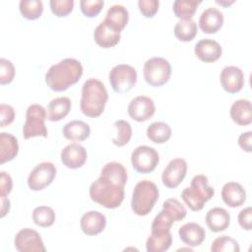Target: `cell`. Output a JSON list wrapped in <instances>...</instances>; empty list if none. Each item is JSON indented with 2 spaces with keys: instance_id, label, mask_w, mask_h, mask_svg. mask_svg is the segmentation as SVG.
<instances>
[{
  "instance_id": "1",
  "label": "cell",
  "mask_w": 252,
  "mask_h": 252,
  "mask_svg": "<svg viewBox=\"0 0 252 252\" xmlns=\"http://www.w3.org/2000/svg\"><path fill=\"white\" fill-rule=\"evenodd\" d=\"M127 178L126 168L120 162L105 163L101 168L100 176L90 186L91 199L106 209L118 208L124 200Z\"/></svg>"
},
{
  "instance_id": "2",
  "label": "cell",
  "mask_w": 252,
  "mask_h": 252,
  "mask_svg": "<svg viewBox=\"0 0 252 252\" xmlns=\"http://www.w3.org/2000/svg\"><path fill=\"white\" fill-rule=\"evenodd\" d=\"M83 75V66L75 58H65L52 65L45 74V83L54 92H63L75 85Z\"/></svg>"
},
{
  "instance_id": "3",
  "label": "cell",
  "mask_w": 252,
  "mask_h": 252,
  "mask_svg": "<svg viewBox=\"0 0 252 252\" xmlns=\"http://www.w3.org/2000/svg\"><path fill=\"white\" fill-rule=\"evenodd\" d=\"M108 94L104 84L94 78L88 79L82 87L80 108L84 115L95 118L104 110Z\"/></svg>"
},
{
  "instance_id": "4",
  "label": "cell",
  "mask_w": 252,
  "mask_h": 252,
  "mask_svg": "<svg viewBox=\"0 0 252 252\" xmlns=\"http://www.w3.org/2000/svg\"><path fill=\"white\" fill-rule=\"evenodd\" d=\"M208 177L204 174L195 175L189 187L181 192V198L191 211L202 210L205 204L211 200L215 194V189L208 184Z\"/></svg>"
},
{
  "instance_id": "5",
  "label": "cell",
  "mask_w": 252,
  "mask_h": 252,
  "mask_svg": "<svg viewBox=\"0 0 252 252\" xmlns=\"http://www.w3.org/2000/svg\"><path fill=\"white\" fill-rule=\"evenodd\" d=\"M158 188L150 180L139 181L133 190L131 209L137 216H147L158 199Z\"/></svg>"
},
{
  "instance_id": "6",
  "label": "cell",
  "mask_w": 252,
  "mask_h": 252,
  "mask_svg": "<svg viewBox=\"0 0 252 252\" xmlns=\"http://www.w3.org/2000/svg\"><path fill=\"white\" fill-rule=\"evenodd\" d=\"M47 119L46 110L40 104H31L26 112V122L23 126L24 139L33 137L47 138V128L44 124Z\"/></svg>"
},
{
  "instance_id": "7",
  "label": "cell",
  "mask_w": 252,
  "mask_h": 252,
  "mask_svg": "<svg viewBox=\"0 0 252 252\" xmlns=\"http://www.w3.org/2000/svg\"><path fill=\"white\" fill-rule=\"evenodd\" d=\"M144 79L152 87H160L166 84L171 75L170 63L162 57L148 59L143 69Z\"/></svg>"
},
{
  "instance_id": "8",
  "label": "cell",
  "mask_w": 252,
  "mask_h": 252,
  "mask_svg": "<svg viewBox=\"0 0 252 252\" xmlns=\"http://www.w3.org/2000/svg\"><path fill=\"white\" fill-rule=\"evenodd\" d=\"M108 81L115 93H127L137 83V71L131 65L118 64L109 71Z\"/></svg>"
},
{
  "instance_id": "9",
  "label": "cell",
  "mask_w": 252,
  "mask_h": 252,
  "mask_svg": "<svg viewBox=\"0 0 252 252\" xmlns=\"http://www.w3.org/2000/svg\"><path fill=\"white\" fill-rule=\"evenodd\" d=\"M158 162V153L149 146H139L131 154L132 167L139 173L147 174L154 171Z\"/></svg>"
},
{
  "instance_id": "10",
  "label": "cell",
  "mask_w": 252,
  "mask_h": 252,
  "mask_svg": "<svg viewBox=\"0 0 252 252\" xmlns=\"http://www.w3.org/2000/svg\"><path fill=\"white\" fill-rule=\"evenodd\" d=\"M56 176V167L50 161L38 163L28 176V186L32 191H40L47 187Z\"/></svg>"
},
{
  "instance_id": "11",
  "label": "cell",
  "mask_w": 252,
  "mask_h": 252,
  "mask_svg": "<svg viewBox=\"0 0 252 252\" xmlns=\"http://www.w3.org/2000/svg\"><path fill=\"white\" fill-rule=\"evenodd\" d=\"M14 245L20 252H44L46 250L39 233L32 228L21 229L14 238Z\"/></svg>"
},
{
  "instance_id": "12",
  "label": "cell",
  "mask_w": 252,
  "mask_h": 252,
  "mask_svg": "<svg viewBox=\"0 0 252 252\" xmlns=\"http://www.w3.org/2000/svg\"><path fill=\"white\" fill-rule=\"evenodd\" d=\"M187 172V162L181 158L171 159L161 174L162 184L167 188L177 187L185 178Z\"/></svg>"
},
{
  "instance_id": "13",
  "label": "cell",
  "mask_w": 252,
  "mask_h": 252,
  "mask_svg": "<svg viewBox=\"0 0 252 252\" xmlns=\"http://www.w3.org/2000/svg\"><path fill=\"white\" fill-rule=\"evenodd\" d=\"M129 116L137 121L144 122L150 119L156 112L154 100L146 95H138L134 97L128 104Z\"/></svg>"
},
{
  "instance_id": "14",
  "label": "cell",
  "mask_w": 252,
  "mask_h": 252,
  "mask_svg": "<svg viewBox=\"0 0 252 252\" xmlns=\"http://www.w3.org/2000/svg\"><path fill=\"white\" fill-rule=\"evenodd\" d=\"M220 82L225 92L236 94L243 88L244 74L239 67L226 66L220 74Z\"/></svg>"
},
{
  "instance_id": "15",
  "label": "cell",
  "mask_w": 252,
  "mask_h": 252,
  "mask_svg": "<svg viewBox=\"0 0 252 252\" xmlns=\"http://www.w3.org/2000/svg\"><path fill=\"white\" fill-rule=\"evenodd\" d=\"M62 163L71 169H77L82 167L88 158V154L86 149L78 144L71 143L63 148L60 154Z\"/></svg>"
},
{
  "instance_id": "16",
  "label": "cell",
  "mask_w": 252,
  "mask_h": 252,
  "mask_svg": "<svg viewBox=\"0 0 252 252\" xmlns=\"http://www.w3.org/2000/svg\"><path fill=\"white\" fill-rule=\"evenodd\" d=\"M80 226L85 234L97 235L104 230L106 226V218L98 211H89L82 216Z\"/></svg>"
},
{
  "instance_id": "17",
  "label": "cell",
  "mask_w": 252,
  "mask_h": 252,
  "mask_svg": "<svg viewBox=\"0 0 252 252\" xmlns=\"http://www.w3.org/2000/svg\"><path fill=\"white\" fill-rule=\"evenodd\" d=\"M194 52L199 60L212 63L221 56L222 49L218 41L211 38H203L196 43Z\"/></svg>"
},
{
  "instance_id": "18",
  "label": "cell",
  "mask_w": 252,
  "mask_h": 252,
  "mask_svg": "<svg viewBox=\"0 0 252 252\" xmlns=\"http://www.w3.org/2000/svg\"><path fill=\"white\" fill-rule=\"evenodd\" d=\"M151 234L146 241L148 252H163L169 249L172 243L170 230L160 228H151Z\"/></svg>"
},
{
  "instance_id": "19",
  "label": "cell",
  "mask_w": 252,
  "mask_h": 252,
  "mask_svg": "<svg viewBox=\"0 0 252 252\" xmlns=\"http://www.w3.org/2000/svg\"><path fill=\"white\" fill-rule=\"evenodd\" d=\"M222 24L223 15L215 7L204 10L199 18V27L205 33H216L222 27Z\"/></svg>"
},
{
  "instance_id": "20",
  "label": "cell",
  "mask_w": 252,
  "mask_h": 252,
  "mask_svg": "<svg viewBox=\"0 0 252 252\" xmlns=\"http://www.w3.org/2000/svg\"><path fill=\"white\" fill-rule=\"evenodd\" d=\"M179 238L186 245L196 247L202 244L206 237L205 228L196 222H187L178 230Z\"/></svg>"
},
{
  "instance_id": "21",
  "label": "cell",
  "mask_w": 252,
  "mask_h": 252,
  "mask_svg": "<svg viewBox=\"0 0 252 252\" xmlns=\"http://www.w3.org/2000/svg\"><path fill=\"white\" fill-rule=\"evenodd\" d=\"M221 199L226 206L237 208L244 204L246 191L243 186L237 182H227L222 186Z\"/></svg>"
},
{
  "instance_id": "22",
  "label": "cell",
  "mask_w": 252,
  "mask_h": 252,
  "mask_svg": "<svg viewBox=\"0 0 252 252\" xmlns=\"http://www.w3.org/2000/svg\"><path fill=\"white\" fill-rule=\"evenodd\" d=\"M120 32L112 30L104 21L99 23L94 32V38L97 45L102 48H110L120 41Z\"/></svg>"
},
{
  "instance_id": "23",
  "label": "cell",
  "mask_w": 252,
  "mask_h": 252,
  "mask_svg": "<svg viewBox=\"0 0 252 252\" xmlns=\"http://www.w3.org/2000/svg\"><path fill=\"white\" fill-rule=\"evenodd\" d=\"M206 223L211 231L220 232L229 226L230 216L225 209L216 207L208 211L206 215Z\"/></svg>"
},
{
  "instance_id": "24",
  "label": "cell",
  "mask_w": 252,
  "mask_h": 252,
  "mask_svg": "<svg viewBox=\"0 0 252 252\" xmlns=\"http://www.w3.org/2000/svg\"><path fill=\"white\" fill-rule=\"evenodd\" d=\"M128 20V10L123 5L114 4L107 10L104 22L112 30L120 32L127 26Z\"/></svg>"
},
{
  "instance_id": "25",
  "label": "cell",
  "mask_w": 252,
  "mask_h": 252,
  "mask_svg": "<svg viewBox=\"0 0 252 252\" xmlns=\"http://www.w3.org/2000/svg\"><path fill=\"white\" fill-rule=\"evenodd\" d=\"M230 117L239 126H246L252 122V107L248 99H237L230 106Z\"/></svg>"
},
{
  "instance_id": "26",
  "label": "cell",
  "mask_w": 252,
  "mask_h": 252,
  "mask_svg": "<svg viewBox=\"0 0 252 252\" xmlns=\"http://www.w3.org/2000/svg\"><path fill=\"white\" fill-rule=\"evenodd\" d=\"M71 100L67 96H59L50 100L46 108L47 119L52 122L60 121L65 118L71 110Z\"/></svg>"
},
{
  "instance_id": "27",
  "label": "cell",
  "mask_w": 252,
  "mask_h": 252,
  "mask_svg": "<svg viewBox=\"0 0 252 252\" xmlns=\"http://www.w3.org/2000/svg\"><path fill=\"white\" fill-rule=\"evenodd\" d=\"M62 134L67 140L82 142L90 137L91 128L88 123L82 120H73L63 127Z\"/></svg>"
},
{
  "instance_id": "28",
  "label": "cell",
  "mask_w": 252,
  "mask_h": 252,
  "mask_svg": "<svg viewBox=\"0 0 252 252\" xmlns=\"http://www.w3.org/2000/svg\"><path fill=\"white\" fill-rule=\"evenodd\" d=\"M18 153L19 144L16 137L10 133H0V163L14 159Z\"/></svg>"
},
{
  "instance_id": "29",
  "label": "cell",
  "mask_w": 252,
  "mask_h": 252,
  "mask_svg": "<svg viewBox=\"0 0 252 252\" xmlns=\"http://www.w3.org/2000/svg\"><path fill=\"white\" fill-rule=\"evenodd\" d=\"M147 137L153 143L163 144L170 139L171 128L165 122H153L147 128Z\"/></svg>"
},
{
  "instance_id": "30",
  "label": "cell",
  "mask_w": 252,
  "mask_h": 252,
  "mask_svg": "<svg viewBox=\"0 0 252 252\" xmlns=\"http://www.w3.org/2000/svg\"><path fill=\"white\" fill-rule=\"evenodd\" d=\"M197 24L192 19L189 20H179L174 27L175 37L184 42H188L194 39L197 35Z\"/></svg>"
},
{
  "instance_id": "31",
  "label": "cell",
  "mask_w": 252,
  "mask_h": 252,
  "mask_svg": "<svg viewBox=\"0 0 252 252\" xmlns=\"http://www.w3.org/2000/svg\"><path fill=\"white\" fill-rule=\"evenodd\" d=\"M201 0H176L173 2L172 11L180 20H189L194 16Z\"/></svg>"
},
{
  "instance_id": "32",
  "label": "cell",
  "mask_w": 252,
  "mask_h": 252,
  "mask_svg": "<svg viewBox=\"0 0 252 252\" xmlns=\"http://www.w3.org/2000/svg\"><path fill=\"white\" fill-rule=\"evenodd\" d=\"M166 217H168L173 222L182 220L187 214L186 208L175 198L166 199L162 204L161 210Z\"/></svg>"
},
{
  "instance_id": "33",
  "label": "cell",
  "mask_w": 252,
  "mask_h": 252,
  "mask_svg": "<svg viewBox=\"0 0 252 252\" xmlns=\"http://www.w3.org/2000/svg\"><path fill=\"white\" fill-rule=\"evenodd\" d=\"M19 9L22 16L27 20H36L43 12V3L40 0H21Z\"/></svg>"
},
{
  "instance_id": "34",
  "label": "cell",
  "mask_w": 252,
  "mask_h": 252,
  "mask_svg": "<svg viewBox=\"0 0 252 252\" xmlns=\"http://www.w3.org/2000/svg\"><path fill=\"white\" fill-rule=\"evenodd\" d=\"M32 220L40 227H49L55 221V213L48 206H38L32 212Z\"/></svg>"
},
{
  "instance_id": "35",
  "label": "cell",
  "mask_w": 252,
  "mask_h": 252,
  "mask_svg": "<svg viewBox=\"0 0 252 252\" xmlns=\"http://www.w3.org/2000/svg\"><path fill=\"white\" fill-rule=\"evenodd\" d=\"M113 126L116 128V136L112 139V143L117 147H123L129 143L132 137V127L130 123L126 120L120 119L116 120L113 123Z\"/></svg>"
},
{
  "instance_id": "36",
  "label": "cell",
  "mask_w": 252,
  "mask_h": 252,
  "mask_svg": "<svg viewBox=\"0 0 252 252\" xmlns=\"http://www.w3.org/2000/svg\"><path fill=\"white\" fill-rule=\"evenodd\" d=\"M239 250L238 242L227 235L217 237L211 245L212 252H239Z\"/></svg>"
},
{
  "instance_id": "37",
  "label": "cell",
  "mask_w": 252,
  "mask_h": 252,
  "mask_svg": "<svg viewBox=\"0 0 252 252\" xmlns=\"http://www.w3.org/2000/svg\"><path fill=\"white\" fill-rule=\"evenodd\" d=\"M50 10L56 17H66L72 11L74 7L73 0H51L49 2Z\"/></svg>"
},
{
  "instance_id": "38",
  "label": "cell",
  "mask_w": 252,
  "mask_h": 252,
  "mask_svg": "<svg viewBox=\"0 0 252 252\" xmlns=\"http://www.w3.org/2000/svg\"><path fill=\"white\" fill-rule=\"evenodd\" d=\"M104 2L102 0H81L80 1V8L82 13L88 18L96 17L100 11Z\"/></svg>"
},
{
  "instance_id": "39",
  "label": "cell",
  "mask_w": 252,
  "mask_h": 252,
  "mask_svg": "<svg viewBox=\"0 0 252 252\" xmlns=\"http://www.w3.org/2000/svg\"><path fill=\"white\" fill-rule=\"evenodd\" d=\"M15 77V67L13 63L5 58L0 59V84H10Z\"/></svg>"
},
{
  "instance_id": "40",
  "label": "cell",
  "mask_w": 252,
  "mask_h": 252,
  "mask_svg": "<svg viewBox=\"0 0 252 252\" xmlns=\"http://www.w3.org/2000/svg\"><path fill=\"white\" fill-rule=\"evenodd\" d=\"M158 0H139L138 7L142 15L146 18H153L158 11Z\"/></svg>"
},
{
  "instance_id": "41",
  "label": "cell",
  "mask_w": 252,
  "mask_h": 252,
  "mask_svg": "<svg viewBox=\"0 0 252 252\" xmlns=\"http://www.w3.org/2000/svg\"><path fill=\"white\" fill-rule=\"evenodd\" d=\"M15 118V110L10 104H0V127H6L10 125Z\"/></svg>"
},
{
  "instance_id": "42",
  "label": "cell",
  "mask_w": 252,
  "mask_h": 252,
  "mask_svg": "<svg viewBox=\"0 0 252 252\" xmlns=\"http://www.w3.org/2000/svg\"><path fill=\"white\" fill-rule=\"evenodd\" d=\"M239 225L245 230H251L252 228V208L247 207L242 209L237 217Z\"/></svg>"
},
{
  "instance_id": "43",
  "label": "cell",
  "mask_w": 252,
  "mask_h": 252,
  "mask_svg": "<svg viewBox=\"0 0 252 252\" xmlns=\"http://www.w3.org/2000/svg\"><path fill=\"white\" fill-rule=\"evenodd\" d=\"M13 188L12 177L5 171L0 172V196L6 197Z\"/></svg>"
},
{
  "instance_id": "44",
  "label": "cell",
  "mask_w": 252,
  "mask_h": 252,
  "mask_svg": "<svg viewBox=\"0 0 252 252\" xmlns=\"http://www.w3.org/2000/svg\"><path fill=\"white\" fill-rule=\"evenodd\" d=\"M252 132L248 131L245 133L240 134L238 137V145L239 147L247 153H250L252 151Z\"/></svg>"
},
{
  "instance_id": "45",
  "label": "cell",
  "mask_w": 252,
  "mask_h": 252,
  "mask_svg": "<svg viewBox=\"0 0 252 252\" xmlns=\"http://www.w3.org/2000/svg\"><path fill=\"white\" fill-rule=\"evenodd\" d=\"M1 218H4L10 211V200L7 197H1Z\"/></svg>"
},
{
  "instance_id": "46",
  "label": "cell",
  "mask_w": 252,
  "mask_h": 252,
  "mask_svg": "<svg viewBox=\"0 0 252 252\" xmlns=\"http://www.w3.org/2000/svg\"><path fill=\"white\" fill-rule=\"evenodd\" d=\"M218 4H220V5H221V6H223V7H227V6H229V5H231L232 3H234V1L233 0H230V1H227V0H217L216 1Z\"/></svg>"
}]
</instances>
